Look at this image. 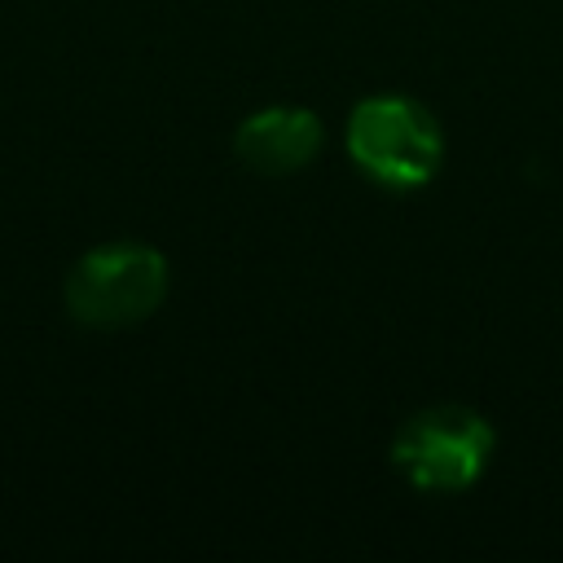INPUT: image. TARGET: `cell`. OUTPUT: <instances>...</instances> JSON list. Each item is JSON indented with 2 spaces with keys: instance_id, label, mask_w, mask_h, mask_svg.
I'll use <instances>...</instances> for the list:
<instances>
[{
  "instance_id": "1",
  "label": "cell",
  "mask_w": 563,
  "mask_h": 563,
  "mask_svg": "<svg viewBox=\"0 0 563 563\" xmlns=\"http://www.w3.org/2000/svg\"><path fill=\"white\" fill-rule=\"evenodd\" d=\"M347 154L369 180L387 189H418L444 163V132L422 101L378 92L352 110Z\"/></svg>"
},
{
  "instance_id": "2",
  "label": "cell",
  "mask_w": 563,
  "mask_h": 563,
  "mask_svg": "<svg viewBox=\"0 0 563 563\" xmlns=\"http://www.w3.org/2000/svg\"><path fill=\"white\" fill-rule=\"evenodd\" d=\"M167 295V260L145 242H110L66 273V308L79 325L123 330L145 321Z\"/></svg>"
},
{
  "instance_id": "3",
  "label": "cell",
  "mask_w": 563,
  "mask_h": 563,
  "mask_svg": "<svg viewBox=\"0 0 563 563\" xmlns=\"http://www.w3.org/2000/svg\"><path fill=\"white\" fill-rule=\"evenodd\" d=\"M488 453L493 427L466 405H431L413 413L391 440L396 471L422 493H462L479 479Z\"/></svg>"
},
{
  "instance_id": "4",
  "label": "cell",
  "mask_w": 563,
  "mask_h": 563,
  "mask_svg": "<svg viewBox=\"0 0 563 563\" xmlns=\"http://www.w3.org/2000/svg\"><path fill=\"white\" fill-rule=\"evenodd\" d=\"M321 119L312 110H299V106H268L260 114H251L238 136H233V150L238 158L260 172V176H290L299 167H308L321 150Z\"/></svg>"
}]
</instances>
